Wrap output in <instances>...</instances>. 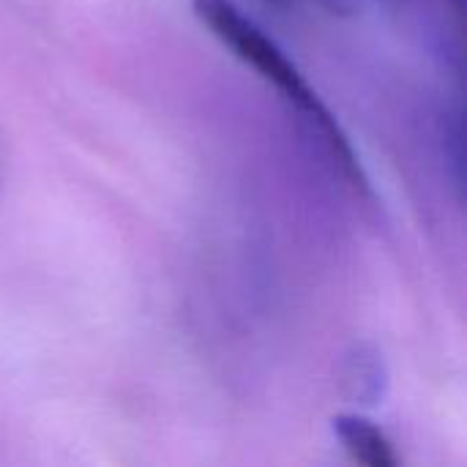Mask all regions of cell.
Instances as JSON below:
<instances>
[{
	"label": "cell",
	"mask_w": 467,
	"mask_h": 467,
	"mask_svg": "<svg viewBox=\"0 0 467 467\" xmlns=\"http://www.w3.org/2000/svg\"><path fill=\"white\" fill-rule=\"evenodd\" d=\"M200 22L249 68H254L268 85H274L282 99L296 109L306 134L320 145L326 159L337 167V172L358 192L372 194L369 178L361 167V159L339 126L337 115L320 101L317 90L306 82L301 68L290 60V55L235 3V0H192Z\"/></svg>",
	"instance_id": "6da1fadb"
},
{
	"label": "cell",
	"mask_w": 467,
	"mask_h": 467,
	"mask_svg": "<svg viewBox=\"0 0 467 467\" xmlns=\"http://www.w3.org/2000/svg\"><path fill=\"white\" fill-rule=\"evenodd\" d=\"M334 435L339 438V443L345 446V451L367 467H397L400 457L394 451V443L389 441V435L372 424L369 419L358 416V413H342L334 419Z\"/></svg>",
	"instance_id": "7a4b0ae2"
},
{
	"label": "cell",
	"mask_w": 467,
	"mask_h": 467,
	"mask_svg": "<svg viewBox=\"0 0 467 467\" xmlns=\"http://www.w3.org/2000/svg\"><path fill=\"white\" fill-rule=\"evenodd\" d=\"M342 386L350 402L356 405H380L389 391V369L378 348L372 345H356L345 356L342 367Z\"/></svg>",
	"instance_id": "3957f363"
},
{
	"label": "cell",
	"mask_w": 467,
	"mask_h": 467,
	"mask_svg": "<svg viewBox=\"0 0 467 467\" xmlns=\"http://www.w3.org/2000/svg\"><path fill=\"white\" fill-rule=\"evenodd\" d=\"M323 11L334 14V16H350V14H358L364 0H315Z\"/></svg>",
	"instance_id": "277c9868"
},
{
	"label": "cell",
	"mask_w": 467,
	"mask_h": 467,
	"mask_svg": "<svg viewBox=\"0 0 467 467\" xmlns=\"http://www.w3.org/2000/svg\"><path fill=\"white\" fill-rule=\"evenodd\" d=\"M263 3L274 11H293L301 0H263Z\"/></svg>",
	"instance_id": "5b68a950"
},
{
	"label": "cell",
	"mask_w": 467,
	"mask_h": 467,
	"mask_svg": "<svg viewBox=\"0 0 467 467\" xmlns=\"http://www.w3.org/2000/svg\"><path fill=\"white\" fill-rule=\"evenodd\" d=\"M451 14H454V19H457V25H462V5H465V0H441Z\"/></svg>",
	"instance_id": "8992f818"
},
{
	"label": "cell",
	"mask_w": 467,
	"mask_h": 467,
	"mask_svg": "<svg viewBox=\"0 0 467 467\" xmlns=\"http://www.w3.org/2000/svg\"><path fill=\"white\" fill-rule=\"evenodd\" d=\"M389 3H394V5H397V3H405V0H389Z\"/></svg>",
	"instance_id": "52a82bcc"
}]
</instances>
